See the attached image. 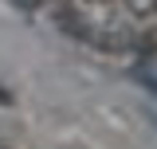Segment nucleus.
I'll return each mask as SVG.
<instances>
[{"label":"nucleus","instance_id":"f03ea898","mask_svg":"<svg viewBox=\"0 0 157 149\" xmlns=\"http://www.w3.org/2000/svg\"><path fill=\"white\" fill-rule=\"evenodd\" d=\"M16 4H20V8H36L39 0H16Z\"/></svg>","mask_w":157,"mask_h":149},{"label":"nucleus","instance_id":"f257e3e1","mask_svg":"<svg viewBox=\"0 0 157 149\" xmlns=\"http://www.w3.org/2000/svg\"><path fill=\"white\" fill-rule=\"evenodd\" d=\"M126 8L134 16H149V12H157V0H126Z\"/></svg>","mask_w":157,"mask_h":149}]
</instances>
